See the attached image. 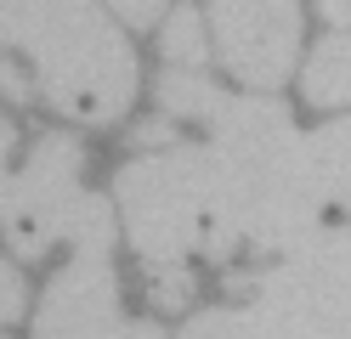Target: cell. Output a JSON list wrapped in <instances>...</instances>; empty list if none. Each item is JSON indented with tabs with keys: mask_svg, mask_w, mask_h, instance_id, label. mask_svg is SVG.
<instances>
[{
	"mask_svg": "<svg viewBox=\"0 0 351 339\" xmlns=\"http://www.w3.org/2000/svg\"><path fill=\"white\" fill-rule=\"evenodd\" d=\"M34 334L40 339H165L159 323L125 316L108 249H74V260L51 277L46 300H40Z\"/></svg>",
	"mask_w": 351,
	"mask_h": 339,
	"instance_id": "obj_6",
	"label": "cell"
},
{
	"mask_svg": "<svg viewBox=\"0 0 351 339\" xmlns=\"http://www.w3.org/2000/svg\"><path fill=\"white\" fill-rule=\"evenodd\" d=\"M300 90H306V102H317V108L351 102V29H335L328 40H317V51L306 57Z\"/></svg>",
	"mask_w": 351,
	"mask_h": 339,
	"instance_id": "obj_8",
	"label": "cell"
},
{
	"mask_svg": "<svg viewBox=\"0 0 351 339\" xmlns=\"http://www.w3.org/2000/svg\"><path fill=\"white\" fill-rule=\"evenodd\" d=\"M159 102L176 119H215V108L227 102V90L204 68H165L159 74Z\"/></svg>",
	"mask_w": 351,
	"mask_h": 339,
	"instance_id": "obj_9",
	"label": "cell"
},
{
	"mask_svg": "<svg viewBox=\"0 0 351 339\" xmlns=\"http://www.w3.org/2000/svg\"><path fill=\"white\" fill-rule=\"evenodd\" d=\"M323 17L335 23V29H351V0H323Z\"/></svg>",
	"mask_w": 351,
	"mask_h": 339,
	"instance_id": "obj_18",
	"label": "cell"
},
{
	"mask_svg": "<svg viewBox=\"0 0 351 339\" xmlns=\"http://www.w3.org/2000/svg\"><path fill=\"white\" fill-rule=\"evenodd\" d=\"M29 305V283H23V271H17L12 260H0V323H17Z\"/></svg>",
	"mask_w": 351,
	"mask_h": 339,
	"instance_id": "obj_13",
	"label": "cell"
},
{
	"mask_svg": "<svg viewBox=\"0 0 351 339\" xmlns=\"http://www.w3.org/2000/svg\"><path fill=\"white\" fill-rule=\"evenodd\" d=\"M215 51L250 90H278L295 68L300 0H210Z\"/></svg>",
	"mask_w": 351,
	"mask_h": 339,
	"instance_id": "obj_7",
	"label": "cell"
},
{
	"mask_svg": "<svg viewBox=\"0 0 351 339\" xmlns=\"http://www.w3.org/2000/svg\"><path fill=\"white\" fill-rule=\"evenodd\" d=\"M0 45L34 62V90L80 125H114L136 97V51L97 0H0Z\"/></svg>",
	"mask_w": 351,
	"mask_h": 339,
	"instance_id": "obj_2",
	"label": "cell"
},
{
	"mask_svg": "<svg viewBox=\"0 0 351 339\" xmlns=\"http://www.w3.org/2000/svg\"><path fill=\"white\" fill-rule=\"evenodd\" d=\"M85 153L74 136L46 130L29 153V164L12 175L6 203H0V226H6L12 255L40 260L57 243L74 249H114V203L80 187Z\"/></svg>",
	"mask_w": 351,
	"mask_h": 339,
	"instance_id": "obj_5",
	"label": "cell"
},
{
	"mask_svg": "<svg viewBox=\"0 0 351 339\" xmlns=\"http://www.w3.org/2000/svg\"><path fill=\"white\" fill-rule=\"evenodd\" d=\"M182 339H351V226L300 243L250 283L244 305L199 311Z\"/></svg>",
	"mask_w": 351,
	"mask_h": 339,
	"instance_id": "obj_3",
	"label": "cell"
},
{
	"mask_svg": "<svg viewBox=\"0 0 351 339\" xmlns=\"http://www.w3.org/2000/svg\"><path fill=\"white\" fill-rule=\"evenodd\" d=\"M147 294H153V305H159V311H182L193 300V271L187 266H159V271H153V283H147Z\"/></svg>",
	"mask_w": 351,
	"mask_h": 339,
	"instance_id": "obj_12",
	"label": "cell"
},
{
	"mask_svg": "<svg viewBox=\"0 0 351 339\" xmlns=\"http://www.w3.org/2000/svg\"><path fill=\"white\" fill-rule=\"evenodd\" d=\"M108 6H114L130 29H153V23H159V12L170 6V0H108Z\"/></svg>",
	"mask_w": 351,
	"mask_h": 339,
	"instance_id": "obj_14",
	"label": "cell"
},
{
	"mask_svg": "<svg viewBox=\"0 0 351 339\" xmlns=\"http://www.w3.org/2000/svg\"><path fill=\"white\" fill-rule=\"evenodd\" d=\"M0 97H12V102H29V97H34V79H29L6 51H0Z\"/></svg>",
	"mask_w": 351,
	"mask_h": 339,
	"instance_id": "obj_15",
	"label": "cell"
},
{
	"mask_svg": "<svg viewBox=\"0 0 351 339\" xmlns=\"http://www.w3.org/2000/svg\"><path fill=\"white\" fill-rule=\"evenodd\" d=\"M119 221L130 249L159 271L187 266V255H210L215 238V187H210V153L204 147H159L147 158H130L114 175Z\"/></svg>",
	"mask_w": 351,
	"mask_h": 339,
	"instance_id": "obj_4",
	"label": "cell"
},
{
	"mask_svg": "<svg viewBox=\"0 0 351 339\" xmlns=\"http://www.w3.org/2000/svg\"><path fill=\"white\" fill-rule=\"evenodd\" d=\"M170 119H147V125H136V142H147V147H170Z\"/></svg>",
	"mask_w": 351,
	"mask_h": 339,
	"instance_id": "obj_17",
	"label": "cell"
},
{
	"mask_svg": "<svg viewBox=\"0 0 351 339\" xmlns=\"http://www.w3.org/2000/svg\"><path fill=\"white\" fill-rule=\"evenodd\" d=\"M210 136V187H215V238L210 260H232L238 249L255 255H295L323 226V170L312 136H300L283 102L244 90L215 108Z\"/></svg>",
	"mask_w": 351,
	"mask_h": 339,
	"instance_id": "obj_1",
	"label": "cell"
},
{
	"mask_svg": "<svg viewBox=\"0 0 351 339\" xmlns=\"http://www.w3.org/2000/svg\"><path fill=\"white\" fill-rule=\"evenodd\" d=\"M12 147H17V130L12 119H0V203H6V187H12Z\"/></svg>",
	"mask_w": 351,
	"mask_h": 339,
	"instance_id": "obj_16",
	"label": "cell"
},
{
	"mask_svg": "<svg viewBox=\"0 0 351 339\" xmlns=\"http://www.w3.org/2000/svg\"><path fill=\"white\" fill-rule=\"evenodd\" d=\"M159 51L170 57V68H204V51H210L204 45V12L182 0L159 29Z\"/></svg>",
	"mask_w": 351,
	"mask_h": 339,
	"instance_id": "obj_11",
	"label": "cell"
},
{
	"mask_svg": "<svg viewBox=\"0 0 351 339\" xmlns=\"http://www.w3.org/2000/svg\"><path fill=\"white\" fill-rule=\"evenodd\" d=\"M312 153H317L328 203L351 210V113H346V119H335V125H323V130L312 136Z\"/></svg>",
	"mask_w": 351,
	"mask_h": 339,
	"instance_id": "obj_10",
	"label": "cell"
}]
</instances>
